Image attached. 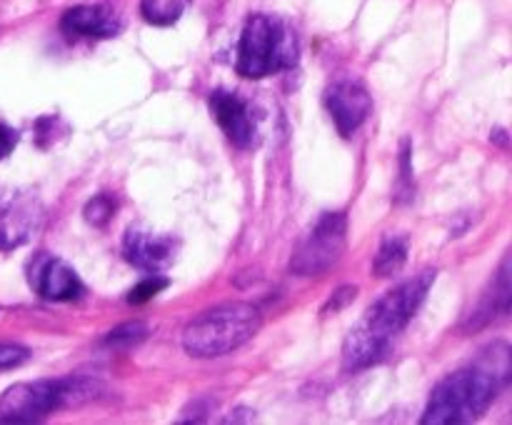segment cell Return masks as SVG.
<instances>
[{
	"label": "cell",
	"mask_w": 512,
	"mask_h": 425,
	"mask_svg": "<svg viewBox=\"0 0 512 425\" xmlns=\"http://www.w3.org/2000/svg\"><path fill=\"white\" fill-rule=\"evenodd\" d=\"M28 283L33 285L35 293L45 300H75L83 295V280L73 270V265L65 263L63 258L50 253H35L28 265Z\"/></svg>",
	"instance_id": "7"
},
{
	"label": "cell",
	"mask_w": 512,
	"mask_h": 425,
	"mask_svg": "<svg viewBox=\"0 0 512 425\" xmlns=\"http://www.w3.org/2000/svg\"><path fill=\"white\" fill-rule=\"evenodd\" d=\"M345 245H348V218H345V213H338V210L325 213L290 258V273L303 275V278L328 273L343 258Z\"/></svg>",
	"instance_id": "6"
},
{
	"label": "cell",
	"mask_w": 512,
	"mask_h": 425,
	"mask_svg": "<svg viewBox=\"0 0 512 425\" xmlns=\"http://www.w3.org/2000/svg\"><path fill=\"white\" fill-rule=\"evenodd\" d=\"M510 298H512V285H510V258L503 260L498 270V278H495L493 290L485 295L483 305L473 313L470 320V328H483V325L493 323V320L505 318L510 313Z\"/></svg>",
	"instance_id": "13"
},
{
	"label": "cell",
	"mask_w": 512,
	"mask_h": 425,
	"mask_svg": "<svg viewBox=\"0 0 512 425\" xmlns=\"http://www.w3.org/2000/svg\"><path fill=\"white\" fill-rule=\"evenodd\" d=\"M325 108H328L338 133L343 138H350L368 120L370 110H373V98L360 83L338 80L325 93Z\"/></svg>",
	"instance_id": "9"
},
{
	"label": "cell",
	"mask_w": 512,
	"mask_h": 425,
	"mask_svg": "<svg viewBox=\"0 0 512 425\" xmlns=\"http://www.w3.org/2000/svg\"><path fill=\"white\" fill-rule=\"evenodd\" d=\"M210 110H213L215 120L223 128V133L238 148H250L255 143V123L250 118V110L245 105V100H240L235 93H228V90H215L210 95Z\"/></svg>",
	"instance_id": "11"
},
{
	"label": "cell",
	"mask_w": 512,
	"mask_h": 425,
	"mask_svg": "<svg viewBox=\"0 0 512 425\" xmlns=\"http://www.w3.org/2000/svg\"><path fill=\"white\" fill-rule=\"evenodd\" d=\"M260 325H263V318L255 305H218L190 320L188 328L183 330V348L193 358H220L253 340Z\"/></svg>",
	"instance_id": "3"
},
{
	"label": "cell",
	"mask_w": 512,
	"mask_h": 425,
	"mask_svg": "<svg viewBox=\"0 0 512 425\" xmlns=\"http://www.w3.org/2000/svg\"><path fill=\"white\" fill-rule=\"evenodd\" d=\"M400 193L408 195L413 190V168H410V140H403V150H400Z\"/></svg>",
	"instance_id": "20"
},
{
	"label": "cell",
	"mask_w": 512,
	"mask_h": 425,
	"mask_svg": "<svg viewBox=\"0 0 512 425\" xmlns=\"http://www.w3.org/2000/svg\"><path fill=\"white\" fill-rule=\"evenodd\" d=\"M150 328L145 323H140V320H133V323H123L118 325L115 330H110L108 335H105L103 343L108 345V348H118V350H128L133 348V345L143 343L145 338H148Z\"/></svg>",
	"instance_id": "16"
},
{
	"label": "cell",
	"mask_w": 512,
	"mask_h": 425,
	"mask_svg": "<svg viewBox=\"0 0 512 425\" xmlns=\"http://www.w3.org/2000/svg\"><path fill=\"white\" fill-rule=\"evenodd\" d=\"M43 220V205L30 193L0 195V250H13L30 240Z\"/></svg>",
	"instance_id": "8"
},
{
	"label": "cell",
	"mask_w": 512,
	"mask_h": 425,
	"mask_svg": "<svg viewBox=\"0 0 512 425\" xmlns=\"http://www.w3.org/2000/svg\"><path fill=\"white\" fill-rule=\"evenodd\" d=\"M435 270H423L415 278L405 280L398 288L385 293L373 308L365 313L360 325L350 330L343 343V370L345 373H360L373 368L380 360L388 358L390 343L398 333L408 328L413 315L418 313L428 290L435 283Z\"/></svg>",
	"instance_id": "1"
},
{
	"label": "cell",
	"mask_w": 512,
	"mask_h": 425,
	"mask_svg": "<svg viewBox=\"0 0 512 425\" xmlns=\"http://www.w3.org/2000/svg\"><path fill=\"white\" fill-rule=\"evenodd\" d=\"M175 253H178V240L173 235L153 233V230L138 228V225H130L125 230L123 255L135 268L160 273V270L173 265Z\"/></svg>",
	"instance_id": "10"
},
{
	"label": "cell",
	"mask_w": 512,
	"mask_h": 425,
	"mask_svg": "<svg viewBox=\"0 0 512 425\" xmlns=\"http://www.w3.org/2000/svg\"><path fill=\"white\" fill-rule=\"evenodd\" d=\"M165 288H168V278H163V275L153 273V275H150V278L140 280V283L135 285L133 290H130L128 303H133V305L148 303V300H153L155 295H158L160 290H165Z\"/></svg>",
	"instance_id": "18"
},
{
	"label": "cell",
	"mask_w": 512,
	"mask_h": 425,
	"mask_svg": "<svg viewBox=\"0 0 512 425\" xmlns=\"http://www.w3.org/2000/svg\"><path fill=\"white\" fill-rule=\"evenodd\" d=\"M355 295H358V288H353V285H345V288H340L338 293H333V298L325 303L323 313H338V310H343L350 300H355Z\"/></svg>",
	"instance_id": "21"
},
{
	"label": "cell",
	"mask_w": 512,
	"mask_h": 425,
	"mask_svg": "<svg viewBox=\"0 0 512 425\" xmlns=\"http://www.w3.org/2000/svg\"><path fill=\"white\" fill-rule=\"evenodd\" d=\"M15 145H18V133L13 128H8L5 123H0V160L8 158Z\"/></svg>",
	"instance_id": "22"
},
{
	"label": "cell",
	"mask_w": 512,
	"mask_h": 425,
	"mask_svg": "<svg viewBox=\"0 0 512 425\" xmlns=\"http://www.w3.org/2000/svg\"><path fill=\"white\" fill-rule=\"evenodd\" d=\"M60 28L68 35L85 38H113L120 33V20L105 5H75L60 20Z\"/></svg>",
	"instance_id": "12"
},
{
	"label": "cell",
	"mask_w": 512,
	"mask_h": 425,
	"mask_svg": "<svg viewBox=\"0 0 512 425\" xmlns=\"http://www.w3.org/2000/svg\"><path fill=\"white\" fill-rule=\"evenodd\" d=\"M100 393L98 380L78 378L65 380H30L15 383L0 398V423H35L65 405H80Z\"/></svg>",
	"instance_id": "4"
},
{
	"label": "cell",
	"mask_w": 512,
	"mask_h": 425,
	"mask_svg": "<svg viewBox=\"0 0 512 425\" xmlns=\"http://www.w3.org/2000/svg\"><path fill=\"white\" fill-rule=\"evenodd\" d=\"M83 213H85V220H88L90 225H95V228H103V225H108L110 218L115 215L113 195L98 193L95 198L88 200V205H85Z\"/></svg>",
	"instance_id": "17"
},
{
	"label": "cell",
	"mask_w": 512,
	"mask_h": 425,
	"mask_svg": "<svg viewBox=\"0 0 512 425\" xmlns=\"http://www.w3.org/2000/svg\"><path fill=\"white\" fill-rule=\"evenodd\" d=\"M408 260V240L405 238H385L380 245L378 255H375L373 270L378 278H388L395 275Z\"/></svg>",
	"instance_id": "14"
},
{
	"label": "cell",
	"mask_w": 512,
	"mask_h": 425,
	"mask_svg": "<svg viewBox=\"0 0 512 425\" xmlns=\"http://www.w3.org/2000/svg\"><path fill=\"white\" fill-rule=\"evenodd\" d=\"M185 0H143L140 13L153 25H173L183 15Z\"/></svg>",
	"instance_id": "15"
},
{
	"label": "cell",
	"mask_w": 512,
	"mask_h": 425,
	"mask_svg": "<svg viewBox=\"0 0 512 425\" xmlns=\"http://www.w3.org/2000/svg\"><path fill=\"white\" fill-rule=\"evenodd\" d=\"M30 350L23 348V345L15 343H0V370L18 368V365L28 363Z\"/></svg>",
	"instance_id": "19"
},
{
	"label": "cell",
	"mask_w": 512,
	"mask_h": 425,
	"mask_svg": "<svg viewBox=\"0 0 512 425\" xmlns=\"http://www.w3.org/2000/svg\"><path fill=\"white\" fill-rule=\"evenodd\" d=\"M298 63V38L293 30L270 15H250L238 45V73L243 78H265Z\"/></svg>",
	"instance_id": "5"
},
{
	"label": "cell",
	"mask_w": 512,
	"mask_h": 425,
	"mask_svg": "<svg viewBox=\"0 0 512 425\" xmlns=\"http://www.w3.org/2000/svg\"><path fill=\"white\" fill-rule=\"evenodd\" d=\"M510 375V355L500 363L490 360L485 365L458 370L435 385L425 408V425H460L478 420L490 408L498 390Z\"/></svg>",
	"instance_id": "2"
}]
</instances>
